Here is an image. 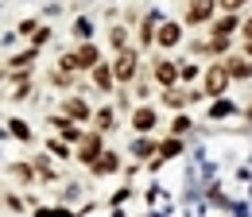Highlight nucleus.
<instances>
[{
	"instance_id": "obj_4",
	"label": "nucleus",
	"mask_w": 252,
	"mask_h": 217,
	"mask_svg": "<svg viewBox=\"0 0 252 217\" xmlns=\"http://www.w3.org/2000/svg\"><path fill=\"white\" fill-rule=\"evenodd\" d=\"M229 82H233V78L225 74V66H210V70H206V93H210V97H221V93L229 90Z\"/></svg>"
},
{
	"instance_id": "obj_22",
	"label": "nucleus",
	"mask_w": 252,
	"mask_h": 217,
	"mask_svg": "<svg viewBox=\"0 0 252 217\" xmlns=\"http://www.w3.org/2000/svg\"><path fill=\"white\" fill-rule=\"evenodd\" d=\"M132 152H136V155H152V152H156V144H152V140H136Z\"/></svg>"
},
{
	"instance_id": "obj_20",
	"label": "nucleus",
	"mask_w": 252,
	"mask_h": 217,
	"mask_svg": "<svg viewBox=\"0 0 252 217\" xmlns=\"http://www.w3.org/2000/svg\"><path fill=\"white\" fill-rule=\"evenodd\" d=\"M8 128H12V136H16V140H32V128H28L24 121H12Z\"/></svg>"
},
{
	"instance_id": "obj_9",
	"label": "nucleus",
	"mask_w": 252,
	"mask_h": 217,
	"mask_svg": "<svg viewBox=\"0 0 252 217\" xmlns=\"http://www.w3.org/2000/svg\"><path fill=\"white\" fill-rule=\"evenodd\" d=\"M90 167H94V175H113V171L121 167V155H117V152H101Z\"/></svg>"
},
{
	"instance_id": "obj_11",
	"label": "nucleus",
	"mask_w": 252,
	"mask_h": 217,
	"mask_svg": "<svg viewBox=\"0 0 252 217\" xmlns=\"http://www.w3.org/2000/svg\"><path fill=\"white\" fill-rule=\"evenodd\" d=\"M225 74L229 78H252V59H229L225 62Z\"/></svg>"
},
{
	"instance_id": "obj_27",
	"label": "nucleus",
	"mask_w": 252,
	"mask_h": 217,
	"mask_svg": "<svg viewBox=\"0 0 252 217\" xmlns=\"http://www.w3.org/2000/svg\"><path fill=\"white\" fill-rule=\"evenodd\" d=\"M47 148H51V152H55V155H63V159H66V155H70V148H66L63 140H51V144H47Z\"/></svg>"
},
{
	"instance_id": "obj_2",
	"label": "nucleus",
	"mask_w": 252,
	"mask_h": 217,
	"mask_svg": "<svg viewBox=\"0 0 252 217\" xmlns=\"http://www.w3.org/2000/svg\"><path fill=\"white\" fill-rule=\"evenodd\" d=\"M218 12V0H187V24L198 28V24H210Z\"/></svg>"
},
{
	"instance_id": "obj_15",
	"label": "nucleus",
	"mask_w": 252,
	"mask_h": 217,
	"mask_svg": "<svg viewBox=\"0 0 252 217\" xmlns=\"http://www.w3.org/2000/svg\"><path fill=\"white\" fill-rule=\"evenodd\" d=\"M152 39H156V16H148L144 28H140V43H144V47H152Z\"/></svg>"
},
{
	"instance_id": "obj_21",
	"label": "nucleus",
	"mask_w": 252,
	"mask_h": 217,
	"mask_svg": "<svg viewBox=\"0 0 252 217\" xmlns=\"http://www.w3.org/2000/svg\"><path fill=\"white\" fill-rule=\"evenodd\" d=\"M229 113H233V105H229V101H214V109H210V117H229Z\"/></svg>"
},
{
	"instance_id": "obj_17",
	"label": "nucleus",
	"mask_w": 252,
	"mask_h": 217,
	"mask_svg": "<svg viewBox=\"0 0 252 217\" xmlns=\"http://www.w3.org/2000/svg\"><path fill=\"white\" fill-rule=\"evenodd\" d=\"M233 28H237V16H221V20H214V35H229Z\"/></svg>"
},
{
	"instance_id": "obj_1",
	"label": "nucleus",
	"mask_w": 252,
	"mask_h": 217,
	"mask_svg": "<svg viewBox=\"0 0 252 217\" xmlns=\"http://www.w3.org/2000/svg\"><path fill=\"white\" fill-rule=\"evenodd\" d=\"M136 66H140V55H136V47H125V51H117V62H113V82H132L136 78Z\"/></svg>"
},
{
	"instance_id": "obj_10",
	"label": "nucleus",
	"mask_w": 252,
	"mask_h": 217,
	"mask_svg": "<svg viewBox=\"0 0 252 217\" xmlns=\"http://www.w3.org/2000/svg\"><path fill=\"white\" fill-rule=\"evenodd\" d=\"M63 117L66 121H90V105H86L82 97H70V101L63 105Z\"/></svg>"
},
{
	"instance_id": "obj_3",
	"label": "nucleus",
	"mask_w": 252,
	"mask_h": 217,
	"mask_svg": "<svg viewBox=\"0 0 252 217\" xmlns=\"http://www.w3.org/2000/svg\"><path fill=\"white\" fill-rule=\"evenodd\" d=\"M152 43H156V47H179V43H183V24H175V20H171V24H159Z\"/></svg>"
},
{
	"instance_id": "obj_19",
	"label": "nucleus",
	"mask_w": 252,
	"mask_h": 217,
	"mask_svg": "<svg viewBox=\"0 0 252 217\" xmlns=\"http://www.w3.org/2000/svg\"><path fill=\"white\" fill-rule=\"evenodd\" d=\"M28 62H35V47H32V51H20V55L12 59V70H24Z\"/></svg>"
},
{
	"instance_id": "obj_12",
	"label": "nucleus",
	"mask_w": 252,
	"mask_h": 217,
	"mask_svg": "<svg viewBox=\"0 0 252 217\" xmlns=\"http://www.w3.org/2000/svg\"><path fill=\"white\" fill-rule=\"evenodd\" d=\"M94 86H97V90H105V93L113 90V70H109V66H101V62L94 66Z\"/></svg>"
},
{
	"instance_id": "obj_13",
	"label": "nucleus",
	"mask_w": 252,
	"mask_h": 217,
	"mask_svg": "<svg viewBox=\"0 0 252 217\" xmlns=\"http://www.w3.org/2000/svg\"><path fill=\"white\" fill-rule=\"evenodd\" d=\"M94 124H97V132H109V128L117 124V113H113V109H97V113H94Z\"/></svg>"
},
{
	"instance_id": "obj_18",
	"label": "nucleus",
	"mask_w": 252,
	"mask_h": 217,
	"mask_svg": "<svg viewBox=\"0 0 252 217\" xmlns=\"http://www.w3.org/2000/svg\"><path fill=\"white\" fill-rule=\"evenodd\" d=\"M109 43H113L117 51H125V47H128V31L125 28H113V31H109Z\"/></svg>"
},
{
	"instance_id": "obj_8",
	"label": "nucleus",
	"mask_w": 252,
	"mask_h": 217,
	"mask_svg": "<svg viewBox=\"0 0 252 217\" xmlns=\"http://www.w3.org/2000/svg\"><path fill=\"white\" fill-rule=\"evenodd\" d=\"M156 121H159V113L152 109V105H140V109L132 113V128H136V132H152Z\"/></svg>"
},
{
	"instance_id": "obj_28",
	"label": "nucleus",
	"mask_w": 252,
	"mask_h": 217,
	"mask_svg": "<svg viewBox=\"0 0 252 217\" xmlns=\"http://www.w3.org/2000/svg\"><path fill=\"white\" fill-rule=\"evenodd\" d=\"M39 217H66V210H39Z\"/></svg>"
},
{
	"instance_id": "obj_7",
	"label": "nucleus",
	"mask_w": 252,
	"mask_h": 217,
	"mask_svg": "<svg viewBox=\"0 0 252 217\" xmlns=\"http://www.w3.org/2000/svg\"><path fill=\"white\" fill-rule=\"evenodd\" d=\"M97 62H101V51H97L94 43H82V47L74 51V66H78V70H94Z\"/></svg>"
},
{
	"instance_id": "obj_25",
	"label": "nucleus",
	"mask_w": 252,
	"mask_h": 217,
	"mask_svg": "<svg viewBox=\"0 0 252 217\" xmlns=\"http://www.w3.org/2000/svg\"><path fill=\"white\" fill-rule=\"evenodd\" d=\"M12 171H16V179H24V183H32V179H35V171H32V167H24V163H16Z\"/></svg>"
},
{
	"instance_id": "obj_24",
	"label": "nucleus",
	"mask_w": 252,
	"mask_h": 217,
	"mask_svg": "<svg viewBox=\"0 0 252 217\" xmlns=\"http://www.w3.org/2000/svg\"><path fill=\"white\" fill-rule=\"evenodd\" d=\"M171 132H175V136H183V132H190V117H175V124H171Z\"/></svg>"
},
{
	"instance_id": "obj_29",
	"label": "nucleus",
	"mask_w": 252,
	"mask_h": 217,
	"mask_svg": "<svg viewBox=\"0 0 252 217\" xmlns=\"http://www.w3.org/2000/svg\"><path fill=\"white\" fill-rule=\"evenodd\" d=\"M245 59H252V35H245Z\"/></svg>"
},
{
	"instance_id": "obj_16",
	"label": "nucleus",
	"mask_w": 252,
	"mask_h": 217,
	"mask_svg": "<svg viewBox=\"0 0 252 217\" xmlns=\"http://www.w3.org/2000/svg\"><path fill=\"white\" fill-rule=\"evenodd\" d=\"M190 97H194V93H187V90H175V86H171V90H167V97H163V101H167V105H187Z\"/></svg>"
},
{
	"instance_id": "obj_6",
	"label": "nucleus",
	"mask_w": 252,
	"mask_h": 217,
	"mask_svg": "<svg viewBox=\"0 0 252 217\" xmlns=\"http://www.w3.org/2000/svg\"><path fill=\"white\" fill-rule=\"evenodd\" d=\"M152 78H156L163 90H171V86L179 82V66H175V62H167V59H159V62H156V70H152Z\"/></svg>"
},
{
	"instance_id": "obj_30",
	"label": "nucleus",
	"mask_w": 252,
	"mask_h": 217,
	"mask_svg": "<svg viewBox=\"0 0 252 217\" xmlns=\"http://www.w3.org/2000/svg\"><path fill=\"white\" fill-rule=\"evenodd\" d=\"M245 35H252V20H249V24H245Z\"/></svg>"
},
{
	"instance_id": "obj_31",
	"label": "nucleus",
	"mask_w": 252,
	"mask_h": 217,
	"mask_svg": "<svg viewBox=\"0 0 252 217\" xmlns=\"http://www.w3.org/2000/svg\"><path fill=\"white\" fill-rule=\"evenodd\" d=\"M0 82H4V74H0Z\"/></svg>"
},
{
	"instance_id": "obj_14",
	"label": "nucleus",
	"mask_w": 252,
	"mask_h": 217,
	"mask_svg": "<svg viewBox=\"0 0 252 217\" xmlns=\"http://www.w3.org/2000/svg\"><path fill=\"white\" fill-rule=\"evenodd\" d=\"M179 152H183V140H179V136H171V140L159 144V155H163V159H175Z\"/></svg>"
},
{
	"instance_id": "obj_23",
	"label": "nucleus",
	"mask_w": 252,
	"mask_h": 217,
	"mask_svg": "<svg viewBox=\"0 0 252 217\" xmlns=\"http://www.w3.org/2000/svg\"><path fill=\"white\" fill-rule=\"evenodd\" d=\"M74 31H78V35H82V39H90V35H94V24H90V20H86V16H82V20H78V24H74Z\"/></svg>"
},
{
	"instance_id": "obj_26",
	"label": "nucleus",
	"mask_w": 252,
	"mask_h": 217,
	"mask_svg": "<svg viewBox=\"0 0 252 217\" xmlns=\"http://www.w3.org/2000/svg\"><path fill=\"white\" fill-rule=\"evenodd\" d=\"M249 0H218V8H225V12H237V8H245Z\"/></svg>"
},
{
	"instance_id": "obj_5",
	"label": "nucleus",
	"mask_w": 252,
	"mask_h": 217,
	"mask_svg": "<svg viewBox=\"0 0 252 217\" xmlns=\"http://www.w3.org/2000/svg\"><path fill=\"white\" fill-rule=\"evenodd\" d=\"M101 152H105V140H101V132H90V136H82V148H78V159H82V163H94Z\"/></svg>"
}]
</instances>
